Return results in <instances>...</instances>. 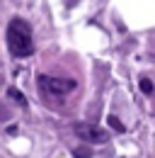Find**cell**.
Returning <instances> with one entry per match:
<instances>
[{
	"label": "cell",
	"mask_w": 155,
	"mask_h": 158,
	"mask_svg": "<svg viewBox=\"0 0 155 158\" xmlns=\"http://www.w3.org/2000/svg\"><path fill=\"white\" fill-rule=\"evenodd\" d=\"M141 90H143L145 95H150V93H153V83L148 78H141Z\"/></svg>",
	"instance_id": "7"
},
{
	"label": "cell",
	"mask_w": 155,
	"mask_h": 158,
	"mask_svg": "<svg viewBox=\"0 0 155 158\" xmlns=\"http://www.w3.org/2000/svg\"><path fill=\"white\" fill-rule=\"evenodd\" d=\"M73 156H75V158H92V151H90L87 146H80V148L73 151Z\"/></svg>",
	"instance_id": "5"
},
{
	"label": "cell",
	"mask_w": 155,
	"mask_h": 158,
	"mask_svg": "<svg viewBox=\"0 0 155 158\" xmlns=\"http://www.w3.org/2000/svg\"><path fill=\"white\" fill-rule=\"evenodd\" d=\"M0 119H7V110L5 107H0Z\"/></svg>",
	"instance_id": "8"
},
{
	"label": "cell",
	"mask_w": 155,
	"mask_h": 158,
	"mask_svg": "<svg viewBox=\"0 0 155 158\" xmlns=\"http://www.w3.org/2000/svg\"><path fill=\"white\" fill-rule=\"evenodd\" d=\"M75 134L82 141H87V143H107L109 141V131H104L99 124H90V122H78L75 127Z\"/></svg>",
	"instance_id": "3"
},
{
	"label": "cell",
	"mask_w": 155,
	"mask_h": 158,
	"mask_svg": "<svg viewBox=\"0 0 155 158\" xmlns=\"http://www.w3.org/2000/svg\"><path fill=\"white\" fill-rule=\"evenodd\" d=\"M7 49L15 59H29L34 54V37H32V27L27 20H10L7 24Z\"/></svg>",
	"instance_id": "1"
},
{
	"label": "cell",
	"mask_w": 155,
	"mask_h": 158,
	"mask_svg": "<svg viewBox=\"0 0 155 158\" xmlns=\"http://www.w3.org/2000/svg\"><path fill=\"white\" fill-rule=\"evenodd\" d=\"M7 93H10V98L15 100V102H19V105H22V107H27V98H24V95H22V93H19L17 88H10V90H7Z\"/></svg>",
	"instance_id": "4"
},
{
	"label": "cell",
	"mask_w": 155,
	"mask_h": 158,
	"mask_svg": "<svg viewBox=\"0 0 155 158\" xmlns=\"http://www.w3.org/2000/svg\"><path fill=\"white\" fill-rule=\"evenodd\" d=\"M37 85L46 93V95H68L75 90V80L70 78H58V76H39Z\"/></svg>",
	"instance_id": "2"
},
{
	"label": "cell",
	"mask_w": 155,
	"mask_h": 158,
	"mask_svg": "<svg viewBox=\"0 0 155 158\" xmlns=\"http://www.w3.org/2000/svg\"><path fill=\"white\" fill-rule=\"evenodd\" d=\"M107 122H109V127H112V129H116V131H126V127H124V124H121V122H119V119H116L114 114L107 119Z\"/></svg>",
	"instance_id": "6"
}]
</instances>
